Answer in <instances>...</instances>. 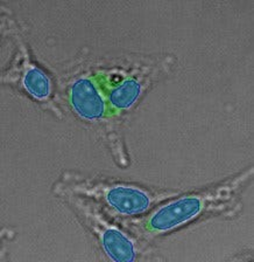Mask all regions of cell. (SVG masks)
Instances as JSON below:
<instances>
[{
    "instance_id": "cell-6",
    "label": "cell",
    "mask_w": 254,
    "mask_h": 262,
    "mask_svg": "<svg viewBox=\"0 0 254 262\" xmlns=\"http://www.w3.org/2000/svg\"><path fill=\"white\" fill-rule=\"evenodd\" d=\"M142 85L139 81L130 79L122 82L110 94V102L116 109H126L133 105L140 96Z\"/></svg>"
},
{
    "instance_id": "cell-4",
    "label": "cell",
    "mask_w": 254,
    "mask_h": 262,
    "mask_svg": "<svg viewBox=\"0 0 254 262\" xmlns=\"http://www.w3.org/2000/svg\"><path fill=\"white\" fill-rule=\"evenodd\" d=\"M70 102L75 112L85 120H98L104 116L103 98L92 80L87 77L73 82L70 89Z\"/></svg>"
},
{
    "instance_id": "cell-1",
    "label": "cell",
    "mask_w": 254,
    "mask_h": 262,
    "mask_svg": "<svg viewBox=\"0 0 254 262\" xmlns=\"http://www.w3.org/2000/svg\"><path fill=\"white\" fill-rule=\"evenodd\" d=\"M246 176L247 173L241 176L236 182L226 186H220L214 191L181 196L165 206H161L146 221L145 228L153 234H161L189 223L219 200L227 198L230 192L238 187Z\"/></svg>"
},
{
    "instance_id": "cell-3",
    "label": "cell",
    "mask_w": 254,
    "mask_h": 262,
    "mask_svg": "<svg viewBox=\"0 0 254 262\" xmlns=\"http://www.w3.org/2000/svg\"><path fill=\"white\" fill-rule=\"evenodd\" d=\"M80 206L84 212L85 218L99 233L101 245L110 259L116 262H131L135 259L137 251L130 237H127L118 228L106 223L96 212L85 208L83 204H81Z\"/></svg>"
},
{
    "instance_id": "cell-2",
    "label": "cell",
    "mask_w": 254,
    "mask_h": 262,
    "mask_svg": "<svg viewBox=\"0 0 254 262\" xmlns=\"http://www.w3.org/2000/svg\"><path fill=\"white\" fill-rule=\"evenodd\" d=\"M89 194L100 196L110 207L124 215L145 212L153 202V198L146 191L127 185L90 186Z\"/></svg>"
},
{
    "instance_id": "cell-5",
    "label": "cell",
    "mask_w": 254,
    "mask_h": 262,
    "mask_svg": "<svg viewBox=\"0 0 254 262\" xmlns=\"http://www.w3.org/2000/svg\"><path fill=\"white\" fill-rule=\"evenodd\" d=\"M23 85L32 96L40 101H46L50 96V81L46 74L32 63L24 68Z\"/></svg>"
}]
</instances>
